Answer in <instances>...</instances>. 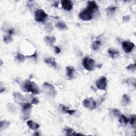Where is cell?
Returning a JSON list of instances; mask_svg holds the SVG:
<instances>
[{
	"mask_svg": "<svg viewBox=\"0 0 136 136\" xmlns=\"http://www.w3.org/2000/svg\"><path fill=\"white\" fill-rule=\"evenodd\" d=\"M61 106H62V107H61V111L63 112L67 113V114H69L70 115H71L72 114H74V113L76 112V110H70L69 108L66 107L64 105H61Z\"/></svg>",
	"mask_w": 136,
	"mask_h": 136,
	"instance_id": "18",
	"label": "cell"
},
{
	"mask_svg": "<svg viewBox=\"0 0 136 136\" xmlns=\"http://www.w3.org/2000/svg\"><path fill=\"white\" fill-rule=\"evenodd\" d=\"M4 42L6 43H9L11 42H12V36L11 35H9L7 34L4 37Z\"/></svg>",
	"mask_w": 136,
	"mask_h": 136,
	"instance_id": "25",
	"label": "cell"
},
{
	"mask_svg": "<svg viewBox=\"0 0 136 136\" xmlns=\"http://www.w3.org/2000/svg\"><path fill=\"white\" fill-rule=\"evenodd\" d=\"M119 121L121 124H127L128 122H129V119L125 115L121 114V116L119 117Z\"/></svg>",
	"mask_w": 136,
	"mask_h": 136,
	"instance_id": "20",
	"label": "cell"
},
{
	"mask_svg": "<svg viewBox=\"0 0 136 136\" xmlns=\"http://www.w3.org/2000/svg\"><path fill=\"white\" fill-rule=\"evenodd\" d=\"M14 33H15V30L13 29H10L8 31V34L9 35L12 36V35L14 34Z\"/></svg>",
	"mask_w": 136,
	"mask_h": 136,
	"instance_id": "30",
	"label": "cell"
},
{
	"mask_svg": "<svg viewBox=\"0 0 136 136\" xmlns=\"http://www.w3.org/2000/svg\"><path fill=\"white\" fill-rule=\"evenodd\" d=\"M45 62L46 63H47V64L51 65V66L54 67V68H56L57 66V64L56 62L55 61V60L54 59L53 57H47L46 58H45Z\"/></svg>",
	"mask_w": 136,
	"mask_h": 136,
	"instance_id": "11",
	"label": "cell"
},
{
	"mask_svg": "<svg viewBox=\"0 0 136 136\" xmlns=\"http://www.w3.org/2000/svg\"><path fill=\"white\" fill-rule=\"evenodd\" d=\"M107 79L105 77H102L100 79L97 80L96 85L98 89L102 90H105L107 87Z\"/></svg>",
	"mask_w": 136,
	"mask_h": 136,
	"instance_id": "6",
	"label": "cell"
},
{
	"mask_svg": "<svg viewBox=\"0 0 136 136\" xmlns=\"http://www.w3.org/2000/svg\"><path fill=\"white\" fill-rule=\"evenodd\" d=\"M16 59L20 62H24L25 58V56L23 55V54H21L20 53H18L16 55Z\"/></svg>",
	"mask_w": 136,
	"mask_h": 136,
	"instance_id": "24",
	"label": "cell"
},
{
	"mask_svg": "<svg viewBox=\"0 0 136 136\" xmlns=\"http://www.w3.org/2000/svg\"><path fill=\"white\" fill-rule=\"evenodd\" d=\"M101 45V42L99 40H95L92 44V47L93 49L95 51H97L98 49L99 48V47H100Z\"/></svg>",
	"mask_w": 136,
	"mask_h": 136,
	"instance_id": "21",
	"label": "cell"
},
{
	"mask_svg": "<svg viewBox=\"0 0 136 136\" xmlns=\"http://www.w3.org/2000/svg\"><path fill=\"white\" fill-rule=\"evenodd\" d=\"M27 125H28V126L29 127V128L31 129V130H35L39 128V125H38V124H37V123H36V122L31 120L27 121Z\"/></svg>",
	"mask_w": 136,
	"mask_h": 136,
	"instance_id": "14",
	"label": "cell"
},
{
	"mask_svg": "<svg viewBox=\"0 0 136 136\" xmlns=\"http://www.w3.org/2000/svg\"><path fill=\"white\" fill-rule=\"evenodd\" d=\"M130 102V98L128 95L124 94L123 95L121 99V103L123 105H127Z\"/></svg>",
	"mask_w": 136,
	"mask_h": 136,
	"instance_id": "16",
	"label": "cell"
},
{
	"mask_svg": "<svg viewBox=\"0 0 136 136\" xmlns=\"http://www.w3.org/2000/svg\"><path fill=\"white\" fill-rule=\"evenodd\" d=\"M93 14V12L92 11L88 9H86L79 13V17L81 20L83 21H89L92 19Z\"/></svg>",
	"mask_w": 136,
	"mask_h": 136,
	"instance_id": "4",
	"label": "cell"
},
{
	"mask_svg": "<svg viewBox=\"0 0 136 136\" xmlns=\"http://www.w3.org/2000/svg\"><path fill=\"white\" fill-rule=\"evenodd\" d=\"M47 18V15L45 12L42 10L39 9L35 12V20L40 23H43L46 20Z\"/></svg>",
	"mask_w": 136,
	"mask_h": 136,
	"instance_id": "3",
	"label": "cell"
},
{
	"mask_svg": "<svg viewBox=\"0 0 136 136\" xmlns=\"http://www.w3.org/2000/svg\"><path fill=\"white\" fill-rule=\"evenodd\" d=\"M64 131L65 134L67 135H77V134L73 130L69 128H66L64 130Z\"/></svg>",
	"mask_w": 136,
	"mask_h": 136,
	"instance_id": "22",
	"label": "cell"
},
{
	"mask_svg": "<svg viewBox=\"0 0 136 136\" xmlns=\"http://www.w3.org/2000/svg\"><path fill=\"white\" fill-rule=\"evenodd\" d=\"M44 90L46 93L48 94H54L55 93V90H54V88L52 85L49 84L48 83H45L44 84Z\"/></svg>",
	"mask_w": 136,
	"mask_h": 136,
	"instance_id": "9",
	"label": "cell"
},
{
	"mask_svg": "<svg viewBox=\"0 0 136 136\" xmlns=\"http://www.w3.org/2000/svg\"><path fill=\"white\" fill-rule=\"evenodd\" d=\"M108 54H109L110 56L112 58H113V59H114V58H116L119 55V51L115 50V49L109 48L108 49Z\"/></svg>",
	"mask_w": 136,
	"mask_h": 136,
	"instance_id": "13",
	"label": "cell"
},
{
	"mask_svg": "<svg viewBox=\"0 0 136 136\" xmlns=\"http://www.w3.org/2000/svg\"><path fill=\"white\" fill-rule=\"evenodd\" d=\"M112 112H113V114L114 115V116L115 117H119L121 115V113H120V111L118 110H117V109H115V108H114V109L112 110Z\"/></svg>",
	"mask_w": 136,
	"mask_h": 136,
	"instance_id": "27",
	"label": "cell"
},
{
	"mask_svg": "<svg viewBox=\"0 0 136 136\" xmlns=\"http://www.w3.org/2000/svg\"><path fill=\"white\" fill-rule=\"evenodd\" d=\"M87 9L93 12L95 10H97L98 9V7L95 1H89L88 2V6Z\"/></svg>",
	"mask_w": 136,
	"mask_h": 136,
	"instance_id": "12",
	"label": "cell"
},
{
	"mask_svg": "<svg viewBox=\"0 0 136 136\" xmlns=\"http://www.w3.org/2000/svg\"><path fill=\"white\" fill-rule=\"evenodd\" d=\"M83 105L90 110H93L96 108V103L92 98H89L83 101Z\"/></svg>",
	"mask_w": 136,
	"mask_h": 136,
	"instance_id": "5",
	"label": "cell"
},
{
	"mask_svg": "<svg viewBox=\"0 0 136 136\" xmlns=\"http://www.w3.org/2000/svg\"><path fill=\"white\" fill-rule=\"evenodd\" d=\"M75 69L74 66H68L66 67V75L69 79H72L74 77Z\"/></svg>",
	"mask_w": 136,
	"mask_h": 136,
	"instance_id": "10",
	"label": "cell"
},
{
	"mask_svg": "<svg viewBox=\"0 0 136 136\" xmlns=\"http://www.w3.org/2000/svg\"><path fill=\"white\" fill-rule=\"evenodd\" d=\"M38 103H39V101L36 97H34L33 99H32V101H31V103L33 104H37Z\"/></svg>",
	"mask_w": 136,
	"mask_h": 136,
	"instance_id": "29",
	"label": "cell"
},
{
	"mask_svg": "<svg viewBox=\"0 0 136 136\" xmlns=\"http://www.w3.org/2000/svg\"><path fill=\"white\" fill-rule=\"evenodd\" d=\"M126 69H128L131 71H134L135 70V64H131L126 67Z\"/></svg>",
	"mask_w": 136,
	"mask_h": 136,
	"instance_id": "28",
	"label": "cell"
},
{
	"mask_svg": "<svg viewBox=\"0 0 136 136\" xmlns=\"http://www.w3.org/2000/svg\"><path fill=\"white\" fill-rule=\"evenodd\" d=\"M54 49L56 54H59L61 52V49L57 46H54Z\"/></svg>",
	"mask_w": 136,
	"mask_h": 136,
	"instance_id": "31",
	"label": "cell"
},
{
	"mask_svg": "<svg viewBox=\"0 0 136 136\" xmlns=\"http://www.w3.org/2000/svg\"><path fill=\"white\" fill-rule=\"evenodd\" d=\"M37 53H36V52H35V53L33 54V55H32L30 56H29V57H34V58H35V59H36V57H37Z\"/></svg>",
	"mask_w": 136,
	"mask_h": 136,
	"instance_id": "32",
	"label": "cell"
},
{
	"mask_svg": "<svg viewBox=\"0 0 136 136\" xmlns=\"http://www.w3.org/2000/svg\"><path fill=\"white\" fill-rule=\"evenodd\" d=\"M62 7L66 11H70L73 8V3L69 0H63L61 2Z\"/></svg>",
	"mask_w": 136,
	"mask_h": 136,
	"instance_id": "8",
	"label": "cell"
},
{
	"mask_svg": "<svg viewBox=\"0 0 136 136\" xmlns=\"http://www.w3.org/2000/svg\"><path fill=\"white\" fill-rule=\"evenodd\" d=\"M122 46L126 53H129L132 51L134 47V44L130 41H124L122 42Z\"/></svg>",
	"mask_w": 136,
	"mask_h": 136,
	"instance_id": "7",
	"label": "cell"
},
{
	"mask_svg": "<svg viewBox=\"0 0 136 136\" xmlns=\"http://www.w3.org/2000/svg\"><path fill=\"white\" fill-rule=\"evenodd\" d=\"M22 90L25 92H30L33 94L39 93V88L36 84L30 81H27L22 85Z\"/></svg>",
	"mask_w": 136,
	"mask_h": 136,
	"instance_id": "1",
	"label": "cell"
},
{
	"mask_svg": "<svg viewBox=\"0 0 136 136\" xmlns=\"http://www.w3.org/2000/svg\"><path fill=\"white\" fill-rule=\"evenodd\" d=\"M56 40V38L54 36H48V37H46V39H45V42L49 46H52L53 45L54 43H55Z\"/></svg>",
	"mask_w": 136,
	"mask_h": 136,
	"instance_id": "17",
	"label": "cell"
},
{
	"mask_svg": "<svg viewBox=\"0 0 136 136\" xmlns=\"http://www.w3.org/2000/svg\"><path fill=\"white\" fill-rule=\"evenodd\" d=\"M22 111L24 112L25 114L29 113L31 108V105L29 103H24L22 104Z\"/></svg>",
	"mask_w": 136,
	"mask_h": 136,
	"instance_id": "15",
	"label": "cell"
},
{
	"mask_svg": "<svg viewBox=\"0 0 136 136\" xmlns=\"http://www.w3.org/2000/svg\"><path fill=\"white\" fill-rule=\"evenodd\" d=\"M130 123L133 128H135L136 126V116L135 114L132 115L130 118Z\"/></svg>",
	"mask_w": 136,
	"mask_h": 136,
	"instance_id": "23",
	"label": "cell"
},
{
	"mask_svg": "<svg viewBox=\"0 0 136 136\" xmlns=\"http://www.w3.org/2000/svg\"><path fill=\"white\" fill-rule=\"evenodd\" d=\"M55 26L58 29L61 30H65L67 29V27L66 24L64 23V22H58L57 24H56Z\"/></svg>",
	"mask_w": 136,
	"mask_h": 136,
	"instance_id": "19",
	"label": "cell"
},
{
	"mask_svg": "<svg viewBox=\"0 0 136 136\" xmlns=\"http://www.w3.org/2000/svg\"><path fill=\"white\" fill-rule=\"evenodd\" d=\"M116 8L114 6H110L108 8H107V11L108 13H109V14H112V13H114L115 12Z\"/></svg>",
	"mask_w": 136,
	"mask_h": 136,
	"instance_id": "26",
	"label": "cell"
},
{
	"mask_svg": "<svg viewBox=\"0 0 136 136\" xmlns=\"http://www.w3.org/2000/svg\"><path fill=\"white\" fill-rule=\"evenodd\" d=\"M83 64L85 69L88 71H93L96 67V62L92 58L85 57L84 58Z\"/></svg>",
	"mask_w": 136,
	"mask_h": 136,
	"instance_id": "2",
	"label": "cell"
}]
</instances>
